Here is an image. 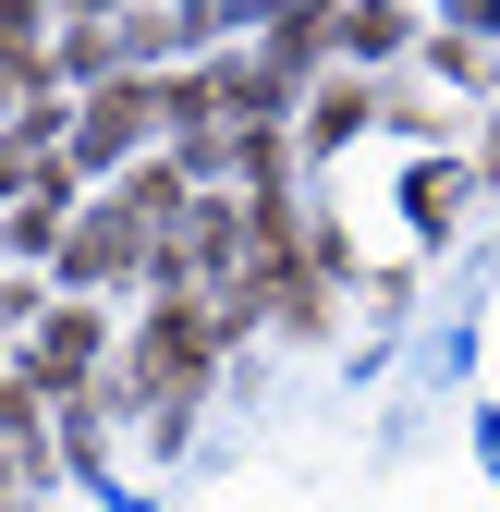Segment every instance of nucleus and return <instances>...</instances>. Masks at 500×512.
I'll return each instance as SVG.
<instances>
[{
	"label": "nucleus",
	"mask_w": 500,
	"mask_h": 512,
	"mask_svg": "<svg viewBox=\"0 0 500 512\" xmlns=\"http://www.w3.org/2000/svg\"><path fill=\"white\" fill-rule=\"evenodd\" d=\"M25 25H37V0H0V49H13V37H25Z\"/></svg>",
	"instance_id": "nucleus-4"
},
{
	"label": "nucleus",
	"mask_w": 500,
	"mask_h": 512,
	"mask_svg": "<svg viewBox=\"0 0 500 512\" xmlns=\"http://www.w3.org/2000/svg\"><path fill=\"white\" fill-rule=\"evenodd\" d=\"M208 342H220V330H208V317H196V305L171 293V305L147 317V342H135V391H147L159 415H183V391L208 378Z\"/></svg>",
	"instance_id": "nucleus-1"
},
{
	"label": "nucleus",
	"mask_w": 500,
	"mask_h": 512,
	"mask_svg": "<svg viewBox=\"0 0 500 512\" xmlns=\"http://www.w3.org/2000/svg\"><path fill=\"white\" fill-rule=\"evenodd\" d=\"M86 354H98V317H49V342H37V378H49V391H74V378H86Z\"/></svg>",
	"instance_id": "nucleus-2"
},
{
	"label": "nucleus",
	"mask_w": 500,
	"mask_h": 512,
	"mask_svg": "<svg viewBox=\"0 0 500 512\" xmlns=\"http://www.w3.org/2000/svg\"><path fill=\"white\" fill-rule=\"evenodd\" d=\"M391 37H403V13H379V0H366V13H342V49H354V61H379Z\"/></svg>",
	"instance_id": "nucleus-3"
}]
</instances>
